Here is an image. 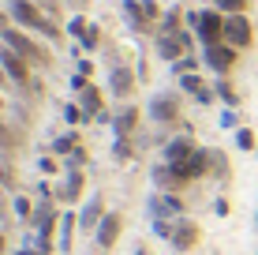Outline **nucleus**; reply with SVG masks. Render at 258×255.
<instances>
[{
	"mask_svg": "<svg viewBox=\"0 0 258 255\" xmlns=\"http://www.w3.org/2000/svg\"><path fill=\"white\" fill-rule=\"evenodd\" d=\"M109 90L116 94V98H131V94H135V72L123 68V64H116L109 72Z\"/></svg>",
	"mask_w": 258,
	"mask_h": 255,
	"instance_id": "nucleus-11",
	"label": "nucleus"
},
{
	"mask_svg": "<svg viewBox=\"0 0 258 255\" xmlns=\"http://www.w3.org/2000/svg\"><path fill=\"white\" fill-rule=\"evenodd\" d=\"M199 225L191 222V218H176L172 225V236H168V244H172V251H191L195 244H199Z\"/></svg>",
	"mask_w": 258,
	"mask_h": 255,
	"instance_id": "nucleus-8",
	"label": "nucleus"
},
{
	"mask_svg": "<svg viewBox=\"0 0 258 255\" xmlns=\"http://www.w3.org/2000/svg\"><path fill=\"white\" fill-rule=\"evenodd\" d=\"M8 139H12V135H8V128H4V120H0V143H8Z\"/></svg>",
	"mask_w": 258,
	"mask_h": 255,
	"instance_id": "nucleus-29",
	"label": "nucleus"
},
{
	"mask_svg": "<svg viewBox=\"0 0 258 255\" xmlns=\"http://www.w3.org/2000/svg\"><path fill=\"white\" fill-rule=\"evenodd\" d=\"M221 8H225V15H243L247 12V0H217Z\"/></svg>",
	"mask_w": 258,
	"mask_h": 255,
	"instance_id": "nucleus-20",
	"label": "nucleus"
},
{
	"mask_svg": "<svg viewBox=\"0 0 258 255\" xmlns=\"http://www.w3.org/2000/svg\"><path fill=\"white\" fill-rule=\"evenodd\" d=\"M199 146H195V139H187V135H180V139H172V143L165 146V162L168 165H176V162H183V158H191Z\"/></svg>",
	"mask_w": 258,
	"mask_h": 255,
	"instance_id": "nucleus-14",
	"label": "nucleus"
},
{
	"mask_svg": "<svg viewBox=\"0 0 258 255\" xmlns=\"http://www.w3.org/2000/svg\"><path fill=\"white\" fill-rule=\"evenodd\" d=\"M64 120H68V124H83V120H86L83 105H68V109H64Z\"/></svg>",
	"mask_w": 258,
	"mask_h": 255,
	"instance_id": "nucleus-23",
	"label": "nucleus"
},
{
	"mask_svg": "<svg viewBox=\"0 0 258 255\" xmlns=\"http://www.w3.org/2000/svg\"><path fill=\"white\" fill-rule=\"evenodd\" d=\"M15 255H34V251H26V248H23V251H15Z\"/></svg>",
	"mask_w": 258,
	"mask_h": 255,
	"instance_id": "nucleus-33",
	"label": "nucleus"
},
{
	"mask_svg": "<svg viewBox=\"0 0 258 255\" xmlns=\"http://www.w3.org/2000/svg\"><path fill=\"white\" fill-rule=\"evenodd\" d=\"M79 38H83V45H86V49H94V45H97V26H86Z\"/></svg>",
	"mask_w": 258,
	"mask_h": 255,
	"instance_id": "nucleus-25",
	"label": "nucleus"
},
{
	"mask_svg": "<svg viewBox=\"0 0 258 255\" xmlns=\"http://www.w3.org/2000/svg\"><path fill=\"white\" fill-rule=\"evenodd\" d=\"M105 214H109V210H105V199H101V195H94L90 203L83 207V214H79V229H86V233H90V229H97Z\"/></svg>",
	"mask_w": 258,
	"mask_h": 255,
	"instance_id": "nucleus-13",
	"label": "nucleus"
},
{
	"mask_svg": "<svg viewBox=\"0 0 258 255\" xmlns=\"http://www.w3.org/2000/svg\"><path fill=\"white\" fill-rule=\"evenodd\" d=\"M0 105H4V98H0Z\"/></svg>",
	"mask_w": 258,
	"mask_h": 255,
	"instance_id": "nucleus-34",
	"label": "nucleus"
},
{
	"mask_svg": "<svg viewBox=\"0 0 258 255\" xmlns=\"http://www.w3.org/2000/svg\"><path fill=\"white\" fill-rule=\"evenodd\" d=\"M0 41H4L8 49H15L19 57H26L30 64H49V53L41 45H34L30 34H23L19 26H4V30H0Z\"/></svg>",
	"mask_w": 258,
	"mask_h": 255,
	"instance_id": "nucleus-3",
	"label": "nucleus"
},
{
	"mask_svg": "<svg viewBox=\"0 0 258 255\" xmlns=\"http://www.w3.org/2000/svg\"><path fill=\"white\" fill-rule=\"evenodd\" d=\"M8 251V240H4V233H0V255H4Z\"/></svg>",
	"mask_w": 258,
	"mask_h": 255,
	"instance_id": "nucleus-30",
	"label": "nucleus"
},
{
	"mask_svg": "<svg viewBox=\"0 0 258 255\" xmlns=\"http://www.w3.org/2000/svg\"><path fill=\"white\" fill-rule=\"evenodd\" d=\"M4 26H8V15H4V12H0V30H4Z\"/></svg>",
	"mask_w": 258,
	"mask_h": 255,
	"instance_id": "nucleus-31",
	"label": "nucleus"
},
{
	"mask_svg": "<svg viewBox=\"0 0 258 255\" xmlns=\"http://www.w3.org/2000/svg\"><path fill=\"white\" fill-rule=\"evenodd\" d=\"M191 30L202 45H221L225 41V15L221 12H195L191 15Z\"/></svg>",
	"mask_w": 258,
	"mask_h": 255,
	"instance_id": "nucleus-2",
	"label": "nucleus"
},
{
	"mask_svg": "<svg viewBox=\"0 0 258 255\" xmlns=\"http://www.w3.org/2000/svg\"><path fill=\"white\" fill-rule=\"evenodd\" d=\"M254 222H258V218H254Z\"/></svg>",
	"mask_w": 258,
	"mask_h": 255,
	"instance_id": "nucleus-35",
	"label": "nucleus"
},
{
	"mask_svg": "<svg viewBox=\"0 0 258 255\" xmlns=\"http://www.w3.org/2000/svg\"><path fill=\"white\" fill-rule=\"evenodd\" d=\"M221 128H236V113H225V117H221Z\"/></svg>",
	"mask_w": 258,
	"mask_h": 255,
	"instance_id": "nucleus-28",
	"label": "nucleus"
},
{
	"mask_svg": "<svg viewBox=\"0 0 258 255\" xmlns=\"http://www.w3.org/2000/svg\"><path fill=\"white\" fill-rule=\"evenodd\" d=\"M83 184H86L83 169H68V177H64V184H60L56 199H60V203H79V195H83Z\"/></svg>",
	"mask_w": 258,
	"mask_h": 255,
	"instance_id": "nucleus-12",
	"label": "nucleus"
},
{
	"mask_svg": "<svg viewBox=\"0 0 258 255\" xmlns=\"http://www.w3.org/2000/svg\"><path fill=\"white\" fill-rule=\"evenodd\" d=\"M38 165H41V173H56V158H41Z\"/></svg>",
	"mask_w": 258,
	"mask_h": 255,
	"instance_id": "nucleus-26",
	"label": "nucleus"
},
{
	"mask_svg": "<svg viewBox=\"0 0 258 255\" xmlns=\"http://www.w3.org/2000/svg\"><path fill=\"white\" fill-rule=\"evenodd\" d=\"M202 60H206L217 75H225V72H232V64H236V49L228 45V41H221V45H206Z\"/></svg>",
	"mask_w": 258,
	"mask_h": 255,
	"instance_id": "nucleus-10",
	"label": "nucleus"
},
{
	"mask_svg": "<svg viewBox=\"0 0 258 255\" xmlns=\"http://www.w3.org/2000/svg\"><path fill=\"white\" fill-rule=\"evenodd\" d=\"M0 83H8V72H4V68H0Z\"/></svg>",
	"mask_w": 258,
	"mask_h": 255,
	"instance_id": "nucleus-32",
	"label": "nucleus"
},
{
	"mask_svg": "<svg viewBox=\"0 0 258 255\" xmlns=\"http://www.w3.org/2000/svg\"><path fill=\"white\" fill-rule=\"evenodd\" d=\"M79 105H83L86 117H101V90H97V86H86V90H83V101H79Z\"/></svg>",
	"mask_w": 258,
	"mask_h": 255,
	"instance_id": "nucleus-16",
	"label": "nucleus"
},
{
	"mask_svg": "<svg viewBox=\"0 0 258 255\" xmlns=\"http://www.w3.org/2000/svg\"><path fill=\"white\" fill-rule=\"evenodd\" d=\"M217 94H221V98H225V105H232V109L239 105V98H236V90H232V86L225 83V79H221V83H217Z\"/></svg>",
	"mask_w": 258,
	"mask_h": 255,
	"instance_id": "nucleus-22",
	"label": "nucleus"
},
{
	"mask_svg": "<svg viewBox=\"0 0 258 255\" xmlns=\"http://www.w3.org/2000/svg\"><path fill=\"white\" fill-rule=\"evenodd\" d=\"M225 41L232 49H247L254 41V26L247 15H225Z\"/></svg>",
	"mask_w": 258,
	"mask_h": 255,
	"instance_id": "nucleus-4",
	"label": "nucleus"
},
{
	"mask_svg": "<svg viewBox=\"0 0 258 255\" xmlns=\"http://www.w3.org/2000/svg\"><path fill=\"white\" fill-rule=\"evenodd\" d=\"M71 233H75V214H60V251L71 248Z\"/></svg>",
	"mask_w": 258,
	"mask_h": 255,
	"instance_id": "nucleus-17",
	"label": "nucleus"
},
{
	"mask_svg": "<svg viewBox=\"0 0 258 255\" xmlns=\"http://www.w3.org/2000/svg\"><path fill=\"white\" fill-rule=\"evenodd\" d=\"M150 214L161 218V222H176V218H183V199L176 191H157L150 199Z\"/></svg>",
	"mask_w": 258,
	"mask_h": 255,
	"instance_id": "nucleus-5",
	"label": "nucleus"
},
{
	"mask_svg": "<svg viewBox=\"0 0 258 255\" xmlns=\"http://www.w3.org/2000/svg\"><path fill=\"white\" fill-rule=\"evenodd\" d=\"M0 68L8 72V79H12L15 86H23L26 79H30V60L19 57V53L8 49V45H0Z\"/></svg>",
	"mask_w": 258,
	"mask_h": 255,
	"instance_id": "nucleus-6",
	"label": "nucleus"
},
{
	"mask_svg": "<svg viewBox=\"0 0 258 255\" xmlns=\"http://www.w3.org/2000/svg\"><path fill=\"white\" fill-rule=\"evenodd\" d=\"M8 19H12L15 26H30V30L45 34V38H52V41L60 38L56 26H52L45 15L38 12V4H30V0H8Z\"/></svg>",
	"mask_w": 258,
	"mask_h": 255,
	"instance_id": "nucleus-1",
	"label": "nucleus"
},
{
	"mask_svg": "<svg viewBox=\"0 0 258 255\" xmlns=\"http://www.w3.org/2000/svg\"><path fill=\"white\" fill-rule=\"evenodd\" d=\"M0 184H4V188H15V184H12V173H8V165H0Z\"/></svg>",
	"mask_w": 258,
	"mask_h": 255,
	"instance_id": "nucleus-27",
	"label": "nucleus"
},
{
	"mask_svg": "<svg viewBox=\"0 0 258 255\" xmlns=\"http://www.w3.org/2000/svg\"><path fill=\"white\" fill-rule=\"evenodd\" d=\"M120 233H123V218L116 214V210H109V214L101 218V225L94 229V236H97V248H101V251H109L112 244L120 240Z\"/></svg>",
	"mask_w": 258,
	"mask_h": 255,
	"instance_id": "nucleus-9",
	"label": "nucleus"
},
{
	"mask_svg": "<svg viewBox=\"0 0 258 255\" xmlns=\"http://www.w3.org/2000/svg\"><path fill=\"white\" fill-rule=\"evenodd\" d=\"M15 214H19L23 222H30V218H34V210H30V199H26V195H15Z\"/></svg>",
	"mask_w": 258,
	"mask_h": 255,
	"instance_id": "nucleus-21",
	"label": "nucleus"
},
{
	"mask_svg": "<svg viewBox=\"0 0 258 255\" xmlns=\"http://www.w3.org/2000/svg\"><path fill=\"white\" fill-rule=\"evenodd\" d=\"M195 64H199L195 57H180V60H176V72H180V75H191V72H195Z\"/></svg>",
	"mask_w": 258,
	"mask_h": 255,
	"instance_id": "nucleus-24",
	"label": "nucleus"
},
{
	"mask_svg": "<svg viewBox=\"0 0 258 255\" xmlns=\"http://www.w3.org/2000/svg\"><path fill=\"white\" fill-rule=\"evenodd\" d=\"M150 117H154V124H176L180 120V98L176 94H154Z\"/></svg>",
	"mask_w": 258,
	"mask_h": 255,
	"instance_id": "nucleus-7",
	"label": "nucleus"
},
{
	"mask_svg": "<svg viewBox=\"0 0 258 255\" xmlns=\"http://www.w3.org/2000/svg\"><path fill=\"white\" fill-rule=\"evenodd\" d=\"M236 146H239V150H254V131L251 128H239L236 131Z\"/></svg>",
	"mask_w": 258,
	"mask_h": 255,
	"instance_id": "nucleus-18",
	"label": "nucleus"
},
{
	"mask_svg": "<svg viewBox=\"0 0 258 255\" xmlns=\"http://www.w3.org/2000/svg\"><path fill=\"white\" fill-rule=\"evenodd\" d=\"M112 128H116V139H127V135H135V128H139V109H123L116 120H112Z\"/></svg>",
	"mask_w": 258,
	"mask_h": 255,
	"instance_id": "nucleus-15",
	"label": "nucleus"
},
{
	"mask_svg": "<svg viewBox=\"0 0 258 255\" xmlns=\"http://www.w3.org/2000/svg\"><path fill=\"white\" fill-rule=\"evenodd\" d=\"M75 143H79V139H75V135H60V139H56V143H52V150H56V154H71V150H79V146H75Z\"/></svg>",
	"mask_w": 258,
	"mask_h": 255,
	"instance_id": "nucleus-19",
	"label": "nucleus"
}]
</instances>
